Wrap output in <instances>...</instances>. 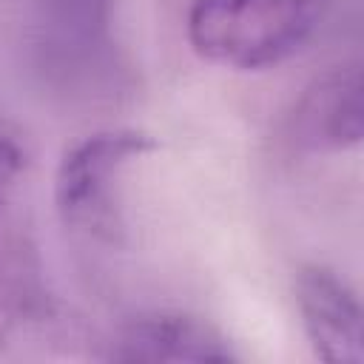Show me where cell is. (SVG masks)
I'll use <instances>...</instances> for the list:
<instances>
[{
    "label": "cell",
    "mask_w": 364,
    "mask_h": 364,
    "mask_svg": "<svg viewBox=\"0 0 364 364\" xmlns=\"http://www.w3.org/2000/svg\"><path fill=\"white\" fill-rule=\"evenodd\" d=\"M117 361H230L222 336L185 316H148L131 321L111 347Z\"/></svg>",
    "instance_id": "obj_4"
},
{
    "label": "cell",
    "mask_w": 364,
    "mask_h": 364,
    "mask_svg": "<svg viewBox=\"0 0 364 364\" xmlns=\"http://www.w3.org/2000/svg\"><path fill=\"white\" fill-rule=\"evenodd\" d=\"M154 148V139L136 131L94 134L71 148L57 171L54 199L63 222L88 233H111L117 225L119 171Z\"/></svg>",
    "instance_id": "obj_2"
},
{
    "label": "cell",
    "mask_w": 364,
    "mask_h": 364,
    "mask_svg": "<svg viewBox=\"0 0 364 364\" xmlns=\"http://www.w3.org/2000/svg\"><path fill=\"white\" fill-rule=\"evenodd\" d=\"M299 134L316 148H347L361 139V74L355 65L318 80L301 102Z\"/></svg>",
    "instance_id": "obj_5"
},
{
    "label": "cell",
    "mask_w": 364,
    "mask_h": 364,
    "mask_svg": "<svg viewBox=\"0 0 364 364\" xmlns=\"http://www.w3.org/2000/svg\"><path fill=\"white\" fill-rule=\"evenodd\" d=\"M296 301L301 324L324 361L358 364L361 344V304L353 287L330 267L310 264L296 279Z\"/></svg>",
    "instance_id": "obj_3"
},
{
    "label": "cell",
    "mask_w": 364,
    "mask_h": 364,
    "mask_svg": "<svg viewBox=\"0 0 364 364\" xmlns=\"http://www.w3.org/2000/svg\"><path fill=\"white\" fill-rule=\"evenodd\" d=\"M23 168H26V151H23L20 139L6 125H0V213L6 210V205L11 199Z\"/></svg>",
    "instance_id": "obj_6"
},
{
    "label": "cell",
    "mask_w": 364,
    "mask_h": 364,
    "mask_svg": "<svg viewBox=\"0 0 364 364\" xmlns=\"http://www.w3.org/2000/svg\"><path fill=\"white\" fill-rule=\"evenodd\" d=\"M333 0H193L188 40L228 68H267L296 54L324 23Z\"/></svg>",
    "instance_id": "obj_1"
}]
</instances>
